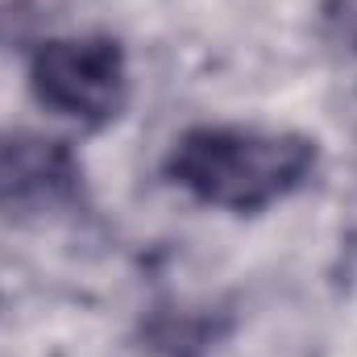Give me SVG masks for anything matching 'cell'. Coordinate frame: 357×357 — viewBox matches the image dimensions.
Returning <instances> with one entry per match:
<instances>
[{"label":"cell","instance_id":"1","mask_svg":"<svg viewBox=\"0 0 357 357\" xmlns=\"http://www.w3.org/2000/svg\"><path fill=\"white\" fill-rule=\"evenodd\" d=\"M316 171V142L291 129L195 125L167 154V178L225 212H262L295 195Z\"/></svg>","mask_w":357,"mask_h":357},{"label":"cell","instance_id":"2","mask_svg":"<svg viewBox=\"0 0 357 357\" xmlns=\"http://www.w3.org/2000/svg\"><path fill=\"white\" fill-rule=\"evenodd\" d=\"M29 88L50 112L100 129L129 100V63L104 33L50 38L29 59Z\"/></svg>","mask_w":357,"mask_h":357},{"label":"cell","instance_id":"3","mask_svg":"<svg viewBox=\"0 0 357 357\" xmlns=\"http://www.w3.org/2000/svg\"><path fill=\"white\" fill-rule=\"evenodd\" d=\"M79 158L67 142L42 133H4L0 137V212L38 216L75 204Z\"/></svg>","mask_w":357,"mask_h":357}]
</instances>
